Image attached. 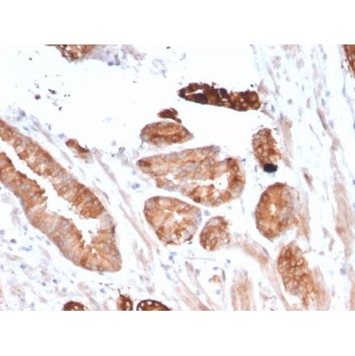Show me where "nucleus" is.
Instances as JSON below:
<instances>
[{
  "label": "nucleus",
  "instance_id": "nucleus-6",
  "mask_svg": "<svg viewBox=\"0 0 355 356\" xmlns=\"http://www.w3.org/2000/svg\"><path fill=\"white\" fill-rule=\"evenodd\" d=\"M253 147L258 162L265 170L271 172L276 170L274 168H276L280 154L270 130H262L254 137Z\"/></svg>",
  "mask_w": 355,
  "mask_h": 356
},
{
  "label": "nucleus",
  "instance_id": "nucleus-4",
  "mask_svg": "<svg viewBox=\"0 0 355 356\" xmlns=\"http://www.w3.org/2000/svg\"><path fill=\"white\" fill-rule=\"evenodd\" d=\"M278 270L289 293L303 300L311 297L314 290L312 273L297 245L291 243L283 248L278 259Z\"/></svg>",
  "mask_w": 355,
  "mask_h": 356
},
{
  "label": "nucleus",
  "instance_id": "nucleus-1",
  "mask_svg": "<svg viewBox=\"0 0 355 356\" xmlns=\"http://www.w3.org/2000/svg\"><path fill=\"white\" fill-rule=\"evenodd\" d=\"M177 168L178 184L173 188L197 204L217 207L242 193L245 177L237 160H217L209 149L190 150L179 159Z\"/></svg>",
  "mask_w": 355,
  "mask_h": 356
},
{
  "label": "nucleus",
  "instance_id": "nucleus-2",
  "mask_svg": "<svg viewBox=\"0 0 355 356\" xmlns=\"http://www.w3.org/2000/svg\"><path fill=\"white\" fill-rule=\"evenodd\" d=\"M149 222L163 243L180 245L191 241L201 225V209L181 200L155 197L145 209Z\"/></svg>",
  "mask_w": 355,
  "mask_h": 356
},
{
  "label": "nucleus",
  "instance_id": "nucleus-7",
  "mask_svg": "<svg viewBox=\"0 0 355 356\" xmlns=\"http://www.w3.org/2000/svg\"><path fill=\"white\" fill-rule=\"evenodd\" d=\"M154 302H153V300H147V302H142L141 304H140L138 305V310L139 309H142V310H145V309H163L162 308L165 309H167V307H163V305L161 304H158L157 305H155V307H154Z\"/></svg>",
  "mask_w": 355,
  "mask_h": 356
},
{
  "label": "nucleus",
  "instance_id": "nucleus-3",
  "mask_svg": "<svg viewBox=\"0 0 355 356\" xmlns=\"http://www.w3.org/2000/svg\"><path fill=\"white\" fill-rule=\"evenodd\" d=\"M293 191L287 184L270 186L260 198L255 210V220L260 234L273 241L291 227L294 219Z\"/></svg>",
  "mask_w": 355,
  "mask_h": 356
},
{
  "label": "nucleus",
  "instance_id": "nucleus-5",
  "mask_svg": "<svg viewBox=\"0 0 355 356\" xmlns=\"http://www.w3.org/2000/svg\"><path fill=\"white\" fill-rule=\"evenodd\" d=\"M231 240L229 223L223 217H214L205 224L199 237V243L208 252L226 247Z\"/></svg>",
  "mask_w": 355,
  "mask_h": 356
}]
</instances>
